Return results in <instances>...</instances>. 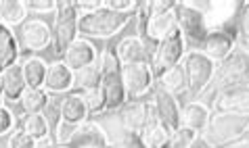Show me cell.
<instances>
[{
  "label": "cell",
  "instance_id": "44dd1931",
  "mask_svg": "<svg viewBox=\"0 0 249 148\" xmlns=\"http://www.w3.org/2000/svg\"><path fill=\"white\" fill-rule=\"evenodd\" d=\"M90 115L84 104V98L80 92H71L61 98V121L65 125H80L86 121V117Z\"/></svg>",
  "mask_w": 249,
  "mask_h": 148
},
{
  "label": "cell",
  "instance_id": "2e32d148",
  "mask_svg": "<svg viewBox=\"0 0 249 148\" xmlns=\"http://www.w3.org/2000/svg\"><path fill=\"white\" fill-rule=\"evenodd\" d=\"M174 30H178L176 25V17H174V11L170 13H157V15H151L144 23L141 25V32L142 36L147 38L149 42H155L159 44L165 36H170Z\"/></svg>",
  "mask_w": 249,
  "mask_h": 148
},
{
  "label": "cell",
  "instance_id": "6da1fadb",
  "mask_svg": "<svg viewBox=\"0 0 249 148\" xmlns=\"http://www.w3.org/2000/svg\"><path fill=\"white\" fill-rule=\"evenodd\" d=\"M130 21H132V15L113 13L105 6H101V9L88 13L84 17H78V33L86 40H105L115 36L117 32H122Z\"/></svg>",
  "mask_w": 249,
  "mask_h": 148
},
{
  "label": "cell",
  "instance_id": "7bdbcfd3",
  "mask_svg": "<svg viewBox=\"0 0 249 148\" xmlns=\"http://www.w3.org/2000/svg\"><path fill=\"white\" fill-rule=\"evenodd\" d=\"M0 96H2V77H0Z\"/></svg>",
  "mask_w": 249,
  "mask_h": 148
},
{
  "label": "cell",
  "instance_id": "7402d4cb",
  "mask_svg": "<svg viewBox=\"0 0 249 148\" xmlns=\"http://www.w3.org/2000/svg\"><path fill=\"white\" fill-rule=\"evenodd\" d=\"M210 119H212V111L201 102H189L184 109H180V125L197 133L207 130Z\"/></svg>",
  "mask_w": 249,
  "mask_h": 148
},
{
  "label": "cell",
  "instance_id": "cb8c5ba5",
  "mask_svg": "<svg viewBox=\"0 0 249 148\" xmlns=\"http://www.w3.org/2000/svg\"><path fill=\"white\" fill-rule=\"evenodd\" d=\"M19 59V44L11 27L0 23V75H2L11 65H15Z\"/></svg>",
  "mask_w": 249,
  "mask_h": 148
},
{
  "label": "cell",
  "instance_id": "f546056e",
  "mask_svg": "<svg viewBox=\"0 0 249 148\" xmlns=\"http://www.w3.org/2000/svg\"><path fill=\"white\" fill-rule=\"evenodd\" d=\"M21 132H25L27 136H32L34 140H38V142H42V140L48 138V123L42 113H36V115H25L23 123H21Z\"/></svg>",
  "mask_w": 249,
  "mask_h": 148
},
{
  "label": "cell",
  "instance_id": "8992f818",
  "mask_svg": "<svg viewBox=\"0 0 249 148\" xmlns=\"http://www.w3.org/2000/svg\"><path fill=\"white\" fill-rule=\"evenodd\" d=\"M182 69L186 75V90L191 94H199L210 86L216 73V63L210 56H205L201 50H191L184 52L182 56Z\"/></svg>",
  "mask_w": 249,
  "mask_h": 148
},
{
  "label": "cell",
  "instance_id": "b9f144b4",
  "mask_svg": "<svg viewBox=\"0 0 249 148\" xmlns=\"http://www.w3.org/2000/svg\"><path fill=\"white\" fill-rule=\"evenodd\" d=\"M237 144H249V128H247V132L243 133V138H241Z\"/></svg>",
  "mask_w": 249,
  "mask_h": 148
},
{
  "label": "cell",
  "instance_id": "4fadbf2b",
  "mask_svg": "<svg viewBox=\"0 0 249 148\" xmlns=\"http://www.w3.org/2000/svg\"><path fill=\"white\" fill-rule=\"evenodd\" d=\"M153 113H155V109L151 107L149 102L130 100V102L124 104L122 111H120V123L128 133L136 136V133L149 123V119L153 117Z\"/></svg>",
  "mask_w": 249,
  "mask_h": 148
},
{
  "label": "cell",
  "instance_id": "e0dca14e",
  "mask_svg": "<svg viewBox=\"0 0 249 148\" xmlns=\"http://www.w3.org/2000/svg\"><path fill=\"white\" fill-rule=\"evenodd\" d=\"M42 88L48 94H61L73 88V71L63 61H54L46 67V77Z\"/></svg>",
  "mask_w": 249,
  "mask_h": 148
},
{
  "label": "cell",
  "instance_id": "3957f363",
  "mask_svg": "<svg viewBox=\"0 0 249 148\" xmlns=\"http://www.w3.org/2000/svg\"><path fill=\"white\" fill-rule=\"evenodd\" d=\"M249 128V115H232V113H218L213 119H210L205 132L210 136L205 140L212 142L216 148H224L231 144H237L243 133Z\"/></svg>",
  "mask_w": 249,
  "mask_h": 148
},
{
  "label": "cell",
  "instance_id": "d4e9b609",
  "mask_svg": "<svg viewBox=\"0 0 249 148\" xmlns=\"http://www.w3.org/2000/svg\"><path fill=\"white\" fill-rule=\"evenodd\" d=\"M27 19V6L23 0H0V23L11 25H23Z\"/></svg>",
  "mask_w": 249,
  "mask_h": 148
},
{
  "label": "cell",
  "instance_id": "5bb4252c",
  "mask_svg": "<svg viewBox=\"0 0 249 148\" xmlns=\"http://www.w3.org/2000/svg\"><path fill=\"white\" fill-rule=\"evenodd\" d=\"M96 56H99V52H96V46L92 44V42L86 40V38H78L65 50L63 63L71 69V71H78V69H82V67L94 65Z\"/></svg>",
  "mask_w": 249,
  "mask_h": 148
},
{
  "label": "cell",
  "instance_id": "ab89813d",
  "mask_svg": "<svg viewBox=\"0 0 249 148\" xmlns=\"http://www.w3.org/2000/svg\"><path fill=\"white\" fill-rule=\"evenodd\" d=\"M176 2H168V0H151V15H157V13H170L174 11Z\"/></svg>",
  "mask_w": 249,
  "mask_h": 148
},
{
  "label": "cell",
  "instance_id": "8d00e7d4",
  "mask_svg": "<svg viewBox=\"0 0 249 148\" xmlns=\"http://www.w3.org/2000/svg\"><path fill=\"white\" fill-rule=\"evenodd\" d=\"M73 6H75V13H78V17H84V15H88V13L101 9L103 0H78V2H73Z\"/></svg>",
  "mask_w": 249,
  "mask_h": 148
},
{
  "label": "cell",
  "instance_id": "d6a6232c",
  "mask_svg": "<svg viewBox=\"0 0 249 148\" xmlns=\"http://www.w3.org/2000/svg\"><path fill=\"white\" fill-rule=\"evenodd\" d=\"M42 115H44L46 123H48V130L57 132L59 125H61V100H59V98H54V96L48 98V104L44 107Z\"/></svg>",
  "mask_w": 249,
  "mask_h": 148
},
{
  "label": "cell",
  "instance_id": "4dcf8cb0",
  "mask_svg": "<svg viewBox=\"0 0 249 148\" xmlns=\"http://www.w3.org/2000/svg\"><path fill=\"white\" fill-rule=\"evenodd\" d=\"M82 98H84V104L90 115H94V113H101L105 111V94H103L101 86H94V88H88L84 90V92H80Z\"/></svg>",
  "mask_w": 249,
  "mask_h": 148
},
{
  "label": "cell",
  "instance_id": "60d3db41",
  "mask_svg": "<svg viewBox=\"0 0 249 148\" xmlns=\"http://www.w3.org/2000/svg\"><path fill=\"white\" fill-rule=\"evenodd\" d=\"M189 148H216V146H213L212 142H207V140L205 138H201V136H197V140H195V142H193Z\"/></svg>",
  "mask_w": 249,
  "mask_h": 148
},
{
  "label": "cell",
  "instance_id": "277c9868",
  "mask_svg": "<svg viewBox=\"0 0 249 148\" xmlns=\"http://www.w3.org/2000/svg\"><path fill=\"white\" fill-rule=\"evenodd\" d=\"M57 19H54L53 27V54L63 59V54L69 46L78 40V13L71 0H63L57 2Z\"/></svg>",
  "mask_w": 249,
  "mask_h": 148
},
{
  "label": "cell",
  "instance_id": "d6986e66",
  "mask_svg": "<svg viewBox=\"0 0 249 148\" xmlns=\"http://www.w3.org/2000/svg\"><path fill=\"white\" fill-rule=\"evenodd\" d=\"M170 133H172V130L165 128L153 113L149 123L136 133V140H138V144H141V148H168Z\"/></svg>",
  "mask_w": 249,
  "mask_h": 148
},
{
  "label": "cell",
  "instance_id": "74e56055",
  "mask_svg": "<svg viewBox=\"0 0 249 148\" xmlns=\"http://www.w3.org/2000/svg\"><path fill=\"white\" fill-rule=\"evenodd\" d=\"M13 123H15V119H13V113L6 109V107H0V136L9 133L13 130Z\"/></svg>",
  "mask_w": 249,
  "mask_h": 148
},
{
  "label": "cell",
  "instance_id": "7c38bea8",
  "mask_svg": "<svg viewBox=\"0 0 249 148\" xmlns=\"http://www.w3.org/2000/svg\"><path fill=\"white\" fill-rule=\"evenodd\" d=\"M21 46L23 50H30V52H38V50H46L48 46L53 44V30L46 21L34 17V19H27L25 23L21 25Z\"/></svg>",
  "mask_w": 249,
  "mask_h": 148
},
{
  "label": "cell",
  "instance_id": "e575fe53",
  "mask_svg": "<svg viewBox=\"0 0 249 148\" xmlns=\"http://www.w3.org/2000/svg\"><path fill=\"white\" fill-rule=\"evenodd\" d=\"M103 6L113 13H124V15H130L132 11H136L134 0H103Z\"/></svg>",
  "mask_w": 249,
  "mask_h": 148
},
{
  "label": "cell",
  "instance_id": "484cf974",
  "mask_svg": "<svg viewBox=\"0 0 249 148\" xmlns=\"http://www.w3.org/2000/svg\"><path fill=\"white\" fill-rule=\"evenodd\" d=\"M155 82H159V90L168 94H178L186 88V75H184V69L182 65H174L170 69H165L163 73H159L155 77Z\"/></svg>",
  "mask_w": 249,
  "mask_h": 148
},
{
  "label": "cell",
  "instance_id": "836d02e7",
  "mask_svg": "<svg viewBox=\"0 0 249 148\" xmlns=\"http://www.w3.org/2000/svg\"><path fill=\"white\" fill-rule=\"evenodd\" d=\"M6 148H38V140H34L32 136H27L25 132L19 130L9 138Z\"/></svg>",
  "mask_w": 249,
  "mask_h": 148
},
{
  "label": "cell",
  "instance_id": "ac0fdd59",
  "mask_svg": "<svg viewBox=\"0 0 249 148\" xmlns=\"http://www.w3.org/2000/svg\"><path fill=\"white\" fill-rule=\"evenodd\" d=\"M153 109H155L157 119L168 130L180 128V107H178L174 94H168V92H163V90H157Z\"/></svg>",
  "mask_w": 249,
  "mask_h": 148
},
{
  "label": "cell",
  "instance_id": "ba28073f",
  "mask_svg": "<svg viewBox=\"0 0 249 148\" xmlns=\"http://www.w3.org/2000/svg\"><path fill=\"white\" fill-rule=\"evenodd\" d=\"M174 17H176V25L178 32L182 33L184 40H191L195 44H201L205 36L210 33L205 25V15L203 11H197L189 6L186 2H176L174 6Z\"/></svg>",
  "mask_w": 249,
  "mask_h": 148
},
{
  "label": "cell",
  "instance_id": "83f0119b",
  "mask_svg": "<svg viewBox=\"0 0 249 148\" xmlns=\"http://www.w3.org/2000/svg\"><path fill=\"white\" fill-rule=\"evenodd\" d=\"M48 92L44 88H27L25 92L19 98L21 102V109L27 113V115H36V113H42L44 107L48 104Z\"/></svg>",
  "mask_w": 249,
  "mask_h": 148
},
{
  "label": "cell",
  "instance_id": "f6af8a7d",
  "mask_svg": "<svg viewBox=\"0 0 249 148\" xmlns=\"http://www.w3.org/2000/svg\"><path fill=\"white\" fill-rule=\"evenodd\" d=\"M61 148H65V146H61Z\"/></svg>",
  "mask_w": 249,
  "mask_h": 148
},
{
  "label": "cell",
  "instance_id": "d590c367",
  "mask_svg": "<svg viewBox=\"0 0 249 148\" xmlns=\"http://www.w3.org/2000/svg\"><path fill=\"white\" fill-rule=\"evenodd\" d=\"M25 6H27V11H34V13H53V11H57V2H54V0H27Z\"/></svg>",
  "mask_w": 249,
  "mask_h": 148
},
{
  "label": "cell",
  "instance_id": "7a4b0ae2",
  "mask_svg": "<svg viewBox=\"0 0 249 148\" xmlns=\"http://www.w3.org/2000/svg\"><path fill=\"white\" fill-rule=\"evenodd\" d=\"M101 90L105 94V111L122 109L128 102V94L122 80V65L113 48H107L101 59Z\"/></svg>",
  "mask_w": 249,
  "mask_h": 148
},
{
  "label": "cell",
  "instance_id": "30bf717a",
  "mask_svg": "<svg viewBox=\"0 0 249 148\" xmlns=\"http://www.w3.org/2000/svg\"><path fill=\"white\" fill-rule=\"evenodd\" d=\"M65 148H111L107 132L94 121H84L75 125L65 140Z\"/></svg>",
  "mask_w": 249,
  "mask_h": 148
},
{
  "label": "cell",
  "instance_id": "9a60e30c",
  "mask_svg": "<svg viewBox=\"0 0 249 148\" xmlns=\"http://www.w3.org/2000/svg\"><path fill=\"white\" fill-rule=\"evenodd\" d=\"M232 50H234V36L224 30L210 32L205 36V40L201 42V52L205 56H210L213 63L224 61Z\"/></svg>",
  "mask_w": 249,
  "mask_h": 148
},
{
  "label": "cell",
  "instance_id": "f35d334b",
  "mask_svg": "<svg viewBox=\"0 0 249 148\" xmlns=\"http://www.w3.org/2000/svg\"><path fill=\"white\" fill-rule=\"evenodd\" d=\"M239 32H241V36L249 42V2H245L239 13Z\"/></svg>",
  "mask_w": 249,
  "mask_h": 148
},
{
  "label": "cell",
  "instance_id": "5b68a950",
  "mask_svg": "<svg viewBox=\"0 0 249 148\" xmlns=\"http://www.w3.org/2000/svg\"><path fill=\"white\" fill-rule=\"evenodd\" d=\"M213 83L218 90L232 88V86H245L249 83V50L247 48H237L220 61L216 65V73H213Z\"/></svg>",
  "mask_w": 249,
  "mask_h": 148
},
{
  "label": "cell",
  "instance_id": "f1b7e54d",
  "mask_svg": "<svg viewBox=\"0 0 249 148\" xmlns=\"http://www.w3.org/2000/svg\"><path fill=\"white\" fill-rule=\"evenodd\" d=\"M99 83H101V65H96V63L73 71V88H78L80 92L99 86Z\"/></svg>",
  "mask_w": 249,
  "mask_h": 148
},
{
  "label": "cell",
  "instance_id": "8fae6325",
  "mask_svg": "<svg viewBox=\"0 0 249 148\" xmlns=\"http://www.w3.org/2000/svg\"><path fill=\"white\" fill-rule=\"evenodd\" d=\"M212 109L216 113H232V115H249V83L218 90L213 96Z\"/></svg>",
  "mask_w": 249,
  "mask_h": 148
},
{
  "label": "cell",
  "instance_id": "52a82bcc",
  "mask_svg": "<svg viewBox=\"0 0 249 148\" xmlns=\"http://www.w3.org/2000/svg\"><path fill=\"white\" fill-rule=\"evenodd\" d=\"M122 80L128 98L138 100L151 92L155 83V73L151 69V63H130V65H122Z\"/></svg>",
  "mask_w": 249,
  "mask_h": 148
},
{
  "label": "cell",
  "instance_id": "603a6c76",
  "mask_svg": "<svg viewBox=\"0 0 249 148\" xmlns=\"http://www.w3.org/2000/svg\"><path fill=\"white\" fill-rule=\"evenodd\" d=\"M0 77H2V98L4 100H11V102H17L19 98H21V94L27 90L21 65H19V63L11 65Z\"/></svg>",
  "mask_w": 249,
  "mask_h": 148
},
{
  "label": "cell",
  "instance_id": "ffe728a7",
  "mask_svg": "<svg viewBox=\"0 0 249 148\" xmlns=\"http://www.w3.org/2000/svg\"><path fill=\"white\" fill-rule=\"evenodd\" d=\"M115 56L120 61V65H130V63H149V52L144 42L136 36L124 38L115 48Z\"/></svg>",
  "mask_w": 249,
  "mask_h": 148
},
{
  "label": "cell",
  "instance_id": "4316f807",
  "mask_svg": "<svg viewBox=\"0 0 249 148\" xmlns=\"http://www.w3.org/2000/svg\"><path fill=\"white\" fill-rule=\"evenodd\" d=\"M46 63L38 56H30L21 63V71H23V80L27 88H42L44 77H46Z\"/></svg>",
  "mask_w": 249,
  "mask_h": 148
},
{
  "label": "cell",
  "instance_id": "ee69618b",
  "mask_svg": "<svg viewBox=\"0 0 249 148\" xmlns=\"http://www.w3.org/2000/svg\"><path fill=\"white\" fill-rule=\"evenodd\" d=\"M2 100H4V98H2V96H0V107H2Z\"/></svg>",
  "mask_w": 249,
  "mask_h": 148
},
{
  "label": "cell",
  "instance_id": "9c48e42d",
  "mask_svg": "<svg viewBox=\"0 0 249 148\" xmlns=\"http://www.w3.org/2000/svg\"><path fill=\"white\" fill-rule=\"evenodd\" d=\"M184 38L182 33L174 30L170 36H165L161 42L157 44L155 48V54H153V61H151V69H153L155 77L159 73H163L165 69L174 67V65H180L182 56H184Z\"/></svg>",
  "mask_w": 249,
  "mask_h": 148
},
{
  "label": "cell",
  "instance_id": "1f68e13d",
  "mask_svg": "<svg viewBox=\"0 0 249 148\" xmlns=\"http://www.w3.org/2000/svg\"><path fill=\"white\" fill-rule=\"evenodd\" d=\"M197 136H199L197 132H193V130H189V128H184V125H180V128L172 130L168 148H189V146L197 140Z\"/></svg>",
  "mask_w": 249,
  "mask_h": 148
}]
</instances>
